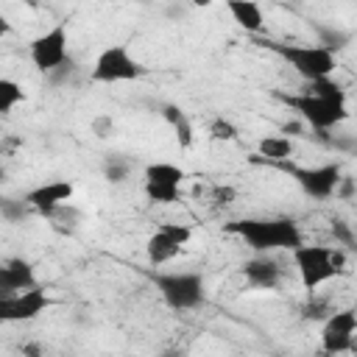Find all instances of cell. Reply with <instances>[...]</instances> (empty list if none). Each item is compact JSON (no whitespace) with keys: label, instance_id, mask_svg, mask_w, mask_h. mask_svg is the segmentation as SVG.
<instances>
[{"label":"cell","instance_id":"6da1fadb","mask_svg":"<svg viewBox=\"0 0 357 357\" xmlns=\"http://www.w3.org/2000/svg\"><path fill=\"white\" fill-rule=\"evenodd\" d=\"M229 234H237L248 243L251 251L268 254V251H290L298 243H304L301 229L293 218H240L223 226Z\"/></svg>","mask_w":357,"mask_h":357},{"label":"cell","instance_id":"7a4b0ae2","mask_svg":"<svg viewBox=\"0 0 357 357\" xmlns=\"http://www.w3.org/2000/svg\"><path fill=\"white\" fill-rule=\"evenodd\" d=\"M293 265L298 271L301 287L304 290H318L321 284H326L329 279L340 276L346 268V251L340 248H329V245H310V243H298L296 248H290Z\"/></svg>","mask_w":357,"mask_h":357},{"label":"cell","instance_id":"3957f363","mask_svg":"<svg viewBox=\"0 0 357 357\" xmlns=\"http://www.w3.org/2000/svg\"><path fill=\"white\" fill-rule=\"evenodd\" d=\"M259 45L273 50L279 59H284L296 70V75H301L304 81L326 78L337 70L335 53L326 50L324 45H293V42H276V39H262Z\"/></svg>","mask_w":357,"mask_h":357},{"label":"cell","instance_id":"277c9868","mask_svg":"<svg viewBox=\"0 0 357 357\" xmlns=\"http://www.w3.org/2000/svg\"><path fill=\"white\" fill-rule=\"evenodd\" d=\"M276 98L282 103H287L312 131H332L335 126H340L349 117L346 103L326 100V98H318V95H310V92H298V95L276 92Z\"/></svg>","mask_w":357,"mask_h":357},{"label":"cell","instance_id":"5b68a950","mask_svg":"<svg viewBox=\"0 0 357 357\" xmlns=\"http://www.w3.org/2000/svg\"><path fill=\"white\" fill-rule=\"evenodd\" d=\"M153 284L165 304L173 310H195L204 301V276L195 271L153 273Z\"/></svg>","mask_w":357,"mask_h":357},{"label":"cell","instance_id":"8992f818","mask_svg":"<svg viewBox=\"0 0 357 357\" xmlns=\"http://www.w3.org/2000/svg\"><path fill=\"white\" fill-rule=\"evenodd\" d=\"M148 73V67L128 53L126 45H109L98 53L89 78L95 84H120V81H137Z\"/></svg>","mask_w":357,"mask_h":357},{"label":"cell","instance_id":"52a82bcc","mask_svg":"<svg viewBox=\"0 0 357 357\" xmlns=\"http://www.w3.org/2000/svg\"><path fill=\"white\" fill-rule=\"evenodd\" d=\"M271 167H279L284 173H290L298 187L310 195V198H318V201H326L335 195V187L343 176L340 165L337 162H326V165H318V167H296L290 159H282V162H268Z\"/></svg>","mask_w":357,"mask_h":357},{"label":"cell","instance_id":"ba28073f","mask_svg":"<svg viewBox=\"0 0 357 357\" xmlns=\"http://www.w3.org/2000/svg\"><path fill=\"white\" fill-rule=\"evenodd\" d=\"M67 45H70V36H67V25L59 22L53 28H47L45 33L33 36L31 45H28V53H31V64L39 70V73H53L59 70L70 56H67Z\"/></svg>","mask_w":357,"mask_h":357},{"label":"cell","instance_id":"9c48e42d","mask_svg":"<svg viewBox=\"0 0 357 357\" xmlns=\"http://www.w3.org/2000/svg\"><path fill=\"white\" fill-rule=\"evenodd\" d=\"M50 307V298L45 287L33 284L20 293H0V324H17V321H33L39 312Z\"/></svg>","mask_w":357,"mask_h":357},{"label":"cell","instance_id":"30bf717a","mask_svg":"<svg viewBox=\"0 0 357 357\" xmlns=\"http://www.w3.org/2000/svg\"><path fill=\"white\" fill-rule=\"evenodd\" d=\"M192 229L187 223H162L145 243V254L151 265H165L173 257H178V251L190 243Z\"/></svg>","mask_w":357,"mask_h":357},{"label":"cell","instance_id":"8fae6325","mask_svg":"<svg viewBox=\"0 0 357 357\" xmlns=\"http://www.w3.org/2000/svg\"><path fill=\"white\" fill-rule=\"evenodd\" d=\"M354 332H357V312L354 310H335L326 315L321 326V349L326 354H343L354 349Z\"/></svg>","mask_w":357,"mask_h":357},{"label":"cell","instance_id":"7c38bea8","mask_svg":"<svg viewBox=\"0 0 357 357\" xmlns=\"http://www.w3.org/2000/svg\"><path fill=\"white\" fill-rule=\"evenodd\" d=\"M73 192H75L73 181H47V184H39V187L28 190V192H25V204H28L33 212H39V215L53 218L56 209L64 206V204L73 198Z\"/></svg>","mask_w":357,"mask_h":357},{"label":"cell","instance_id":"4fadbf2b","mask_svg":"<svg viewBox=\"0 0 357 357\" xmlns=\"http://www.w3.org/2000/svg\"><path fill=\"white\" fill-rule=\"evenodd\" d=\"M243 276L251 287H259V290H273L282 279V268L273 257L268 254H257L254 259H245L243 262Z\"/></svg>","mask_w":357,"mask_h":357},{"label":"cell","instance_id":"5bb4252c","mask_svg":"<svg viewBox=\"0 0 357 357\" xmlns=\"http://www.w3.org/2000/svg\"><path fill=\"white\" fill-rule=\"evenodd\" d=\"M33 284H36V273L28 259L14 257V259L0 262V293H20Z\"/></svg>","mask_w":357,"mask_h":357},{"label":"cell","instance_id":"9a60e30c","mask_svg":"<svg viewBox=\"0 0 357 357\" xmlns=\"http://www.w3.org/2000/svg\"><path fill=\"white\" fill-rule=\"evenodd\" d=\"M226 8L243 31H248V33L265 31V17H262V8L257 0H226Z\"/></svg>","mask_w":357,"mask_h":357},{"label":"cell","instance_id":"2e32d148","mask_svg":"<svg viewBox=\"0 0 357 357\" xmlns=\"http://www.w3.org/2000/svg\"><path fill=\"white\" fill-rule=\"evenodd\" d=\"M293 156V139L284 137V134H276V137H262L259 145H257V153L251 156L254 165H268V162H282V159H290Z\"/></svg>","mask_w":357,"mask_h":357},{"label":"cell","instance_id":"e0dca14e","mask_svg":"<svg viewBox=\"0 0 357 357\" xmlns=\"http://www.w3.org/2000/svg\"><path fill=\"white\" fill-rule=\"evenodd\" d=\"M162 117L170 123L178 148H192V142H195V128H192L187 112H184L181 106H176V103H165V106H162Z\"/></svg>","mask_w":357,"mask_h":357},{"label":"cell","instance_id":"ac0fdd59","mask_svg":"<svg viewBox=\"0 0 357 357\" xmlns=\"http://www.w3.org/2000/svg\"><path fill=\"white\" fill-rule=\"evenodd\" d=\"M184 178H187V173L170 162H151L145 167V181H162V184H178L181 187Z\"/></svg>","mask_w":357,"mask_h":357},{"label":"cell","instance_id":"d6986e66","mask_svg":"<svg viewBox=\"0 0 357 357\" xmlns=\"http://www.w3.org/2000/svg\"><path fill=\"white\" fill-rule=\"evenodd\" d=\"M304 92L318 95V98H326V100L346 103V89H343L337 81H332V75H326V78H315V81H307Z\"/></svg>","mask_w":357,"mask_h":357},{"label":"cell","instance_id":"ffe728a7","mask_svg":"<svg viewBox=\"0 0 357 357\" xmlns=\"http://www.w3.org/2000/svg\"><path fill=\"white\" fill-rule=\"evenodd\" d=\"M145 198L151 204H176L181 198L178 184H162V181H145Z\"/></svg>","mask_w":357,"mask_h":357},{"label":"cell","instance_id":"44dd1931","mask_svg":"<svg viewBox=\"0 0 357 357\" xmlns=\"http://www.w3.org/2000/svg\"><path fill=\"white\" fill-rule=\"evenodd\" d=\"M25 100V92H22V86L14 81V78H6V75H0V117L3 114H8L17 103H22Z\"/></svg>","mask_w":357,"mask_h":357},{"label":"cell","instance_id":"7402d4cb","mask_svg":"<svg viewBox=\"0 0 357 357\" xmlns=\"http://www.w3.org/2000/svg\"><path fill=\"white\" fill-rule=\"evenodd\" d=\"M28 204H25V198H6V195H0V215L8 220V223H20L25 215H28Z\"/></svg>","mask_w":357,"mask_h":357},{"label":"cell","instance_id":"603a6c76","mask_svg":"<svg viewBox=\"0 0 357 357\" xmlns=\"http://www.w3.org/2000/svg\"><path fill=\"white\" fill-rule=\"evenodd\" d=\"M209 137L218 139V142H234L237 139V126L229 123L226 117H215L209 123Z\"/></svg>","mask_w":357,"mask_h":357},{"label":"cell","instance_id":"cb8c5ba5","mask_svg":"<svg viewBox=\"0 0 357 357\" xmlns=\"http://www.w3.org/2000/svg\"><path fill=\"white\" fill-rule=\"evenodd\" d=\"M103 176H106L109 184H123V181L128 178V162H123V159H109L106 167H103Z\"/></svg>","mask_w":357,"mask_h":357},{"label":"cell","instance_id":"d4e9b609","mask_svg":"<svg viewBox=\"0 0 357 357\" xmlns=\"http://www.w3.org/2000/svg\"><path fill=\"white\" fill-rule=\"evenodd\" d=\"M318 45H324L326 50H340V47H346L349 45V33H343V31H332V28H321V42Z\"/></svg>","mask_w":357,"mask_h":357},{"label":"cell","instance_id":"484cf974","mask_svg":"<svg viewBox=\"0 0 357 357\" xmlns=\"http://www.w3.org/2000/svg\"><path fill=\"white\" fill-rule=\"evenodd\" d=\"M332 237H335V243H340L346 248H354V231L346 220H332Z\"/></svg>","mask_w":357,"mask_h":357},{"label":"cell","instance_id":"4316f807","mask_svg":"<svg viewBox=\"0 0 357 357\" xmlns=\"http://www.w3.org/2000/svg\"><path fill=\"white\" fill-rule=\"evenodd\" d=\"M92 134H95L98 139L112 137V134H114V120H112L109 114H98V117L92 120Z\"/></svg>","mask_w":357,"mask_h":357},{"label":"cell","instance_id":"83f0119b","mask_svg":"<svg viewBox=\"0 0 357 357\" xmlns=\"http://www.w3.org/2000/svg\"><path fill=\"white\" fill-rule=\"evenodd\" d=\"M212 198H215V204H218V206H226V204H231V198H234V190H231V187H215Z\"/></svg>","mask_w":357,"mask_h":357},{"label":"cell","instance_id":"f1b7e54d","mask_svg":"<svg viewBox=\"0 0 357 357\" xmlns=\"http://www.w3.org/2000/svg\"><path fill=\"white\" fill-rule=\"evenodd\" d=\"M11 33V22H8V17L6 14H0V39L3 36H8Z\"/></svg>","mask_w":357,"mask_h":357},{"label":"cell","instance_id":"f546056e","mask_svg":"<svg viewBox=\"0 0 357 357\" xmlns=\"http://www.w3.org/2000/svg\"><path fill=\"white\" fill-rule=\"evenodd\" d=\"M22 354H42V349L36 343H28V346H22Z\"/></svg>","mask_w":357,"mask_h":357},{"label":"cell","instance_id":"4dcf8cb0","mask_svg":"<svg viewBox=\"0 0 357 357\" xmlns=\"http://www.w3.org/2000/svg\"><path fill=\"white\" fill-rule=\"evenodd\" d=\"M192 6H198V8H209L212 6V0H190Z\"/></svg>","mask_w":357,"mask_h":357},{"label":"cell","instance_id":"1f68e13d","mask_svg":"<svg viewBox=\"0 0 357 357\" xmlns=\"http://www.w3.org/2000/svg\"><path fill=\"white\" fill-rule=\"evenodd\" d=\"M3 178H6V170H3V165H0V181H3Z\"/></svg>","mask_w":357,"mask_h":357}]
</instances>
